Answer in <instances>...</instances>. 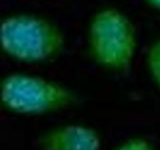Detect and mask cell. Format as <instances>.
I'll list each match as a JSON object with an SVG mask.
<instances>
[{"instance_id": "1", "label": "cell", "mask_w": 160, "mask_h": 150, "mask_svg": "<svg viewBox=\"0 0 160 150\" xmlns=\"http://www.w3.org/2000/svg\"><path fill=\"white\" fill-rule=\"evenodd\" d=\"M1 43L9 56L25 62H36L58 53L64 39L57 27L46 20L16 15L3 20Z\"/></svg>"}, {"instance_id": "2", "label": "cell", "mask_w": 160, "mask_h": 150, "mask_svg": "<svg viewBox=\"0 0 160 150\" xmlns=\"http://www.w3.org/2000/svg\"><path fill=\"white\" fill-rule=\"evenodd\" d=\"M90 46L97 62L115 71H127L136 49L135 29L129 19L115 9L94 16L90 26Z\"/></svg>"}, {"instance_id": "3", "label": "cell", "mask_w": 160, "mask_h": 150, "mask_svg": "<svg viewBox=\"0 0 160 150\" xmlns=\"http://www.w3.org/2000/svg\"><path fill=\"white\" fill-rule=\"evenodd\" d=\"M1 99L7 109L24 115L57 111L77 101L72 92L58 84L21 74L9 75L4 79Z\"/></svg>"}, {"instance_id": "4", "label": "cell", "mask_w": 160, "mask_h": 150, "mask_svg": "<svg viewBox=\"0 0 160 150\" xmlns=\"http://www.w3.org/2000/svg\"><path fill=\"white\" fill-rule=\"evenodd\" d=\"M41 150H99L100 138L95 130L83 125H66L41 136Z\"/></svg>"}, {"instance_id": "5", "label": "cell", "mask_w": 160, "mask_h": 150, "mask_svg": "<svg viewBox=\"0 0 160 150\" xmlns=\"http://www.w3.org/2000/svg\"><path fill=\"white\" fill-rule=\"evenodd\" d=\"M147 63L154 81L160 88V40H157L149 47Z\"/></svg>"}, {"instance_id": "6", "label": "cell", "mask_w": 160, "mask_h": 150, "mask_svg": "<svg viewBox=\"0 0 160 150\" xmlns=\"http://www.w3.org/2000/svg\"><path fill=\"white\" fill-rule=\"evenodd\" d=\"M115 150H154V148L147 140L136 138L127 140Z\"/></svg>"}, {"instance_id": "7", "label": "cell", "mask_w": 160, "mask_h": 150, "mask_svg": "<svg viewBox=\"0 0 160 150\" xmlns=\"http://www.w3.org/2000/svg\"><path fill=\"white\" fill-rule=\"evenodd\" d=\"M147 1L150 4H152L153 6H155V7H157V8L160 9V0H147Z\"/></svg>"}]
</instances>
